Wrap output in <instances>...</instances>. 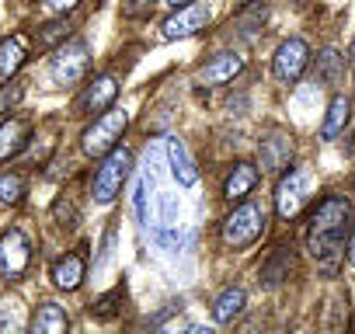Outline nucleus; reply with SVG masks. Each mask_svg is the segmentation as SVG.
<instances>
[{
	"mask_svg": "<svg viewBox=\"0 0 355 334\" xmlns=\"http://www.w3.org/2000/svg\"><path fill=\"white\" fill-rule=\"evenodd\" d=\"M306 67H310V46H306L303 39H286V42L275 49L272 73H275L282 84H296Z\"/></svg>",
	"mask_w": 355,
	"mask_h": 334,
	"instance_id": "nucleus-7",
	"label": "nucleus"
},
{
	"mask_svg": "<svg viewBox=\"0 0 355 334\" xmlns=\"http://www.w3.org/2000/svg\"><path fill=\"white\" fill-rule=\"evenodd\" d=\"M265 15H268V11H265V4H261V0H254V4H251L244 15H237V21H234V25H237V32H241V35H254V32L261 28Z\"/></svg>",
	"mask_w": 355,
	"mask_h": 334,
	"instance_id": "nucleus-25",
	"label": "nucleus"
},
{
	"mask_svg": "<svg viewBox=\"0 0 355 334\" xmlns=\"http://www.w3.org/2000/svg\"><path fill=\"white\" fill-rule=\"evenodd\" d=\"M129 171H132V153L125 150V146H112L108 153H105V160H101V167L94 171V182H91V195L101 202V206H108L119 192H122V185H125V178H129Z\"/></svg>",
	"mask_w": 355,
	"mask_h": 334,
	"instance_id": "nucleus-2",
	"label": "nucleus"
},
{
	"mask_svg": "<svg viewBox=\"0 0 355 334\" xmlns=\"http://www.w3.org/2000/svg\"><path fill=\"white\" fill-rule=\"evenodd\" d=\"M261 230H265V209L258 202L241 199V206L223 220V244L234 247V251H244L261 237Z\"/></svg>",
	"mask_w": 355,
	"mask_h": 334,
	"instance_id": "nucleus-4",
	"label": "nucleus"
},
{
	"mask_svg": "<svg viewBox=\"0 0 355 334\" xmlns=\"http://www.w3.org/2000/svg\"><path fill=\"white\" fill-rule=\"evenodd\" d=\"M345 230H348V199L345 195H327L320 199L313 220H310V234H306V251L317 261V268L324 275H334L345 254Z\"/></svg>",
	"mask_w": 355,
	"mask_h": 334,
	"instance_id": "nucleus-1",
	"label": "nucleus"
},
{
	"mask_svg": "<svg viewBox=\"0 0 355 334\" xmlns=\"http://www.w3.org/2000/svg\"><path fill=\"white\" fill-rule=\"evenodd\" d=\"M42 4H46L49 11H60V15H63V11H73V8H77V0H42Z\"/></svg>",
	"mask_w": 355,
	"mask_h": 334,
	"instance_id": "nucleus-30",
	"label": "nucleus"
},
{
	"mask_svg": "<svg viewBox=\"0 0 355 334\" xmlns=\"http://www.w3.org/2000/svg\"><path fill=\"white\" fill-rule=\"evenodd\" d=\"M289 272H293V247H279V251L265 261L261 279H265V285H279V282L289 279Z\"/></svg>",
	"mask_w": 355,
	"mask_h": 334,
	"instance_id": "nucleus-21",
	"label": "nucleus"
},
{
	"mask_svg": "<svg viewBox=\"0 0 355 334\" xmlns=\"http://www.w3.org/2000/svg\"><path fill=\"white\" fill-rule=\"evenodd\" d=\"M338 70H341V56H338L334 49H327V53L317 56V77H320V80L334 84V80H338Z\"/></svg>",
	"mask_w": 355,
	"mask_h": 334,
	"instance_id": "nucleus-26",
	"label": "nucleus"
},
{
	"mask_svg": "<svg viewBox=\"0 0 355 334\" xmlns=\"http://www.w3.org/2000/svg\"><path fill=\"white\" fill-rule=\"evenodd\" d=\"M348 115H352V101H348L345 94H334L331 105H327L320 136H324V139H338V132H345V125H348Z\"/></svg>",
	"mask_w": 355,
	"mask_h": 334,
	"instance_id": "nucleus-18",
	"label": "nucleus"
},
{
	"mask_svg": "<svg viewBox=\"0 0 355 334\" xmlns=\"http://www.w3.org/2000/svg\"><path fill=\"white\" fill-rule=\"evenodd\" d=\"M348 261H352V268H355V227H352V234H348Z\"/></svg>",
	"mask_w": 355,
	"mask_h": 334,
	"instance_id": "nucleus-31",
	"label": "nucleus"
},
{
	"mask_svg": "<svg viewBox=\"0 0 355 334\" xmlns=\"http://www.w3.org/2000/svg\"><path fill=\"white\" fill-rule=\"evenodd\" d=\"M18 98H21V87H4V91H0V115L11 112L18 105Z\"/></svg>",
	"mask_w": 355,
	"mask_h": 334,
	"instance_id": "nucleus-29",
	"label": "nucleus"
},
{
	"mask_svg": "<svg viewBox=\"0 0 355 334\" xmlns=\"http://www.w3.org/2000/svg\"><path fill=\"white\" fill-rule=\"evenodd\" d=\"M32 261V244L21 230H8L4 237H0V272H4L8 279H18Z\"/></svg>",
	"mask_w": 355,
	"mask_h": 334,
	"instance_id": "nucleus-11",
	"label": "nucleus"
},
{
	"mask_svg": "<svg viewBox=\"0 0 355 334\" xmlns=\"http://www.w3.org/2000/svg\"><path fill=\"white\" fill-rule=\"evenodd\" d=\"M25 327V306L18 296L0 303V331H21Z\"/></svg>",
	"mask_w": 355,
	"mask_h": 334,
	"instance_id": "nucleus-22",
	"label": "nucleus"
},
{
	"mask_svg": "<svg viewBox=\"0 0 355 334\" xmlns=\"http://www.w3.org/2000/svg\"><path fill=\"white\" fill-rule=\"evenodd\" d=\"M67 35H70V21L63 18V21H49V25H42L39 35H35V42H39V49H53L56 42H67Z\"/></svg>",
	"mask_w": 355,
	"mask_h": 334,
	"instance_id": "nucleus-24",
	"label": "nucleus"
},
{
	"mask_svg": "<svg viewBox=\"0 0 355 334\" xmlns=\"http://www.w3.org/2000/svg\"><path fill=\"white\" fill-rule=\"evenodd\" d=\"M206 21H209V8L199 4V0H192V4H185V8H174V15L164 21L160 35L164 39H189L199 28H206Z\"/></svg>",
	"mask_w": 355,
	"mask_h": 334,
	"instance_id": "nucleus-9",
	"label": "nucleus"
},
{
	"mask_svg": "<svg viewBox=\"0 0 355 334\" xmlns=\"http://www.w3.org/2000/svg\"><path fill=\"white\" fill-rule=\"evenodd\" d=\"M67 327H70V320H67L63 306H56V303H39V310H35V317H32V331H35V334H63Z\"/></svg>",
	"mask_w": 355,
	"mask_h": 334,
	"instance_id": "nucleus-19",
	"label": "nucleus"
},
{
	"mask_svg": "<svg viewBox=\"0 0 355 334\" xmlns=\"http://www.w3.org/2000/svg\"><path fill=\"white\" fill-rule=\"evenodd\" d=\"M53 216H56L60 227H77V209H73L70 199H56L53 202Z\"/></svg>",
	"mask_w": 355,
	"mask_h": 334,
	"instance_id": "nucleus-27",
	"label": "nucleus"
},
{
	"mask_svg": "<svg viewBox=\"0 0 355 334\" xmlns=\"http://www.w3.org/2000/svg\"><path fill=\"white\" fill-rule=\"evenodd\" d=\"M241 310H244V289H241V285H227V289L216 296V303H213L216 324H230L234 317H241Z\"/></svg>",
	"mask_w": 355,
	"mask_h": 334,
	"instance_id": "nucleus-20",
	"label": "nucleus"
},
{
	"mask_svg": "<svg viewBox=\"0 0 355 334\" xmlns=\"http://www.w3.org/2000/svg\"><path fill=\"white\" fill-rule=\"evenodd\" d=\"M80 279H84V258H80V254H63V258L53 261V282H56L60 289L73 292V289L80 285Z\"/></svg>",
	"mask_w": 355,
	"mask_h": 334,
	"instance_id": "nucleus-17",
	"label": "nucleus"
},
{
	"mask_svg": "<svg viewBox=\"0 0 355 334\" xmlns=\"http://www.w3.org/2000/svg\"><path fill=\"white\" fill-rule=\"evenodd\" d=\"M310 192H313V175L306 164H296L282 175L279 188H275V209L282 220H296L303 213V206L310 202Z\"/></svg>",
	"mask_w": 355,
	"mask_h": 334,
	"instance_id": "nucleus-3",
	"label": "nucleus"
},
{
	"mask_svg": "<svg viewBox=\"0 0 355 334\" xmlns=\"http://www.w3.org/2000/svg\"><path fill=\"white\" fill-rule=\"evenodd\" d=\"M241 70H244V60H241L237 53H220L213 63H206V67L199 70V80H202V84H230Z\"/></svg>",
	"mask_w": 355,
	"mask_h": 334,
	"instance_id": "nucleus-15",
	"label": "nucleus"
},
{
	"mask_svg": "<svg viewBox=\"0 0 355 334\" xmlns=\"http://www.w3.org/2000/svg\"><path fill=\"white\" fill-rule=\"evenodd\" d=\"M25 60H28V42H25V35H11V39L0 42V77H4V80H11V77L25 67Z\"/></svg>",
	"mask_w": 355,
	"mask_h": 334,
	"instance_id": "nucleus-16",
	"label": "nucleus"
},
{
	"mask_svg": "<svg viewBox=\"0 0 355 334\" xmlns=\"http://www.w3.org/2000/svg\"><path fill=\"white\" fill-rule=\"evenodd\" d=\"M21 195H25V178L18 171L0 175V202H4V206H18Z\"/></svg>",
	"mask_w": 355,
	"mask_h": 334,
	"instance_id": "nucleus-23",
	"label": "nucleus"
},
{
	"mask_svg": "<svg viewBox=\"0 0 355 334\" xmlns=\"http://www.w3.org/2000/svg\"><path fill=\"white\" fill-rule=\"evenodd\" d=\"M84 73H87V42H84V39H73V42L60 46V53H56L53 63H49V80H53L56 87H70V84H77Z\"/></svg>",
	"mask_w": 355,
	"mask_h": 334,
	"instance_id": "nucleus-6",
	"label": "nucleus"
},
{
	"mask_svg": "<svg viewBox=\"0 0 355 334\" xmlns=\"http://www.w3.org/2000/svg\"><path fill=\"white\" fill-rule=\"evenodd\" d=\"M167 160H171L174 178L182 182V185H196V182H199V167H196V160L189 157V146L178 139V136L167 139Z\"/></svg>",
	"mask_w": 355,
	"mask_h": 334,
	"instance_id": "nucleus-14",
	"label": "nucleus"
},
{
	"mask_svg": "<svg viewBox=\"0 0 355 334\" xmlns=\"http://www.w3.org/2000/svg\"><path fill=\"white\" fill-rule=\"evenodd\" d=\"M125 125H129V112H125V108H105V112L94 118V125H87L84 136H80L84 153H91V157H105L112 146H119Z\"/></svg>",
	"mask_w": 355,
	"mask_h": 334,
	"instance_id": "nucleus-5",
	"label": "nucleus"
},
{
	"mask_svg": "<svg viewBox=\"0 0 355 334\" xmlns=\"http://www.w3.org/2000/svg\"><path fill=\"white\" fill-rule=\"evenodd\" d=\"M254 185H258V167L248 164V160H241V164H234V171L223 182V195L230 202H241V199H248L254 192Z\"/></svg>",
	"mask_w": 355,
	"mask_h": 334,
	"instance_id": "nucleus-13",
	"label": "nucleus"
},
{
	"mask_svg": "<svg viewBox=\"0 0 355 334\" xmlns=\"http://www.w3.org/2000/svg\"><path fill=\"white\" fill-rule=\"evenodd\" d=\"M32 139V122L28 118H8L4 125H0V160H8L15 153H21Z\"/></svg>",
	"mask_w": 355,
	"mask_h": 334,
	"instance_id": "nucleus-12",
	"label": "nucleus"
},
{
	"mask_svg": "<svg viewBox=\"0 0 355 334\" xmlns=\"http://www.w3.org/2000/svg\"><path fill=\"white\" fill-rule=\"evenodd\" d=\"M293 150H296L293 136L282 132V129H272V132L258 143V164H261V171H265V175L286 171L289 160H293Z\"/></svg>",
	"mask_w": 355,
	"mask_h": 334,
	"instance_id": "nucleus-8",
	"label": "nucleus"
},
{
	"mask_svg": "<svg viewBox=\"0 0 355 334\" xmlns=\"http://www.w3.org/2000/svg\"><path fill=\"white\" fill-rule=\"evenodd\" d=\"M164 4H171V8H185V4H192V0H164Z\"/></svg>",
	"mask_w": 355,
	"mask_h": 334,
	"instance_id": "nucleus-32",
	"label": "nucleus"
},
{
	"mask_svg": "<svg viewBox=\"0 0 355 334\" xmlns=\"http://www.w3.org/2000/svg\"><path fill=\"white\" fill-rule=\"evenodd\" d=\"M115 94H119V77L115 73H101V77H94L87 87H84V94L77 98V115H94V112H105V108H112L115 105Z\"/></svg>",
	"mask_w": 355,
	"mask_h": 334,
	"instance_id": "nucleus-10",
	"label": "nucleus"
},
{
	"mask_svg": "<svg viewBox=\"0 0 355 334\" xmlns=\"http://www.w3.org/2000/svg\"><path fill=\"white\" fill-rule=\"evenodd\" d=\"M132 206H136V220L143 223L146 220V178L136 182V192H132Z\"/></svg>",
	"mask_w": 355,
	"mask_h": 334,
	"instance_id": "nucleus-28",
	"label": "nucleus"
}]
</instances>
